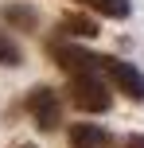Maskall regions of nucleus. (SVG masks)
I'll return each mask as SVG.
<instances>
[{"instance_id":"obj_1","label":"nucleus","mask_w":144,"mask_h":148,"mask_svg":"<svg viewBox=\"0 0 144 148\" xmlns=\"http://www.w3.org/2000/svg\"><path fill=\"white\" fill-rule=\"evenodd\" d=\"M66 97L82 113H105L113 105L109 86L101 82V74H74V78H66Z\"/></svg>"},{"instance_id":"obj_2","label":"nucleus","mask_w":144,"mask_h":148,"mask_svg":"<svg viewBox=\"0 0 144 148\" xmlns=\"http://www.w3.org/2000/svg\"><path fill=\"white\" fill-rule=\"evenodd\" d=\"M47 51H51V59L59 62L70 78H74V74H101V55L78 47L74 39H59V35H55L51 43H47Z\"/></svg>"},{"instance_id":"obj_3","label":"nucleus","mask_w":144,"mask_h":148,"mask_svg":"<svg viewBox=\"0 0 144 148\" xmlns=\"http://www.w3.org/2000/svg\"><path fill=\"white\" fill-rule=\"evenodd\" d=\"M101 74H105L121 94H129L132 101H144V74L132 66V62L117 59V55H101Z\"/></svg>"},{"instance_id":"obj_4","label":"nucleus","mask_w":144,"mask_h":148,"mask_svg":"<svg viewBox=\"0 0 144 148\" xmlns=\"http://www.w3.org/2000/svg\"><path fill=\"white\" fill-rule=\"evenodd\" d=\"M27 113H31V121H35L43 133H51L62 121V101H59V94H55L51 86H35L27 94Z\"/></svg>"},{"instance_id":"obj_5","label":"nucleus","mask_w":144,"mask_h":148,"mask_svg":"<svg viewBox=\"0 0 144 148\" xmlns=\"http://www.w3.org/2000/svg\"><path fill=\"white\" fill-rule=\"evenodd\" d=\"M55 35L59 39H93L98 35V23L90 16H82V12H66L59 20V27H55Z\"/></svg>"},{"instance_id":"obj_6","label":"nucleus","mask_w":144,"mask_h":148,"mask_svg":"<svg viewBox=\"0 0 144 148\" xmlns=\"http://www.w3.org/2000/svg\"><path fill=\"white\" fill-rule=\"evenodd\" d=\"M66 136H70V148H109L113 144V136L105 133V129H98V125H70L66 129Z\"/></svg>"},{"instance_id":"obj_7","label":"nucleus","mask_w":144,"mask_h":148,"mask_svg":"<svg viewBox=\"0 0 144 148\" xmlns=\"http://www.w3.org/2000/svg\"><path fill=\"white\" fill-rule=\"evenodd\" d=\"M4 20L12 23V27H20V31H35V12H31L27 4H20V0H12V4H4Z\"/></svg>"},{"instance_id":"obj_8","label":"nucleus","mask_w":144,"mask_h":148,"mask_svg":"<svg viewBox=\"0 0 144 148\" xmlns=\"http://www.w3.org/2000/svg\"><path fill=\"white\" fill-rule=\"evenodd\" d=\"M78 4L93 8V12L109 16V20H125V16H129V0H78Z\"/></svg>"},{"instance_id":"obj_9","label":"nucleus","mask_w":144,"mask_h":148,"mask_svg":"<svg viewBox=\"0 0 144 148\" xmlns=\"http://www.w3.org/2000/svg\"><path fill=\"white\" fill-rule=\"evenodd\" d=\"M20 59H23V55H20V47H16L12 39L0 31V66H20Z\"/></svg>"},{"instance_id":"obj_10","label":"nucleus","mask_w":144,"mask_h":148,"mask_svg":"<svg viewBox=\"0 0 144 148\" xmlns=\"http://www.w3.org/2000/svg\"><path fill=\"white\" fill-rule=\"evenodd\" d=\"M125 148H144V133H132L129 140H125Z\"/></svg>"},{"instance_id":"obj_11","label":"nucleus","mask_w":144,"mask_h":148,"mask_svg":"<svg viewBox=\"0 0 144 148\" xmlns=\"http://www.w3.org/2000/svg\"><path fill=\"white\" fill-rule=\"evenodd\" d=\"M16 148H35V144H16Z\"/></svg>"}]
</instances>
